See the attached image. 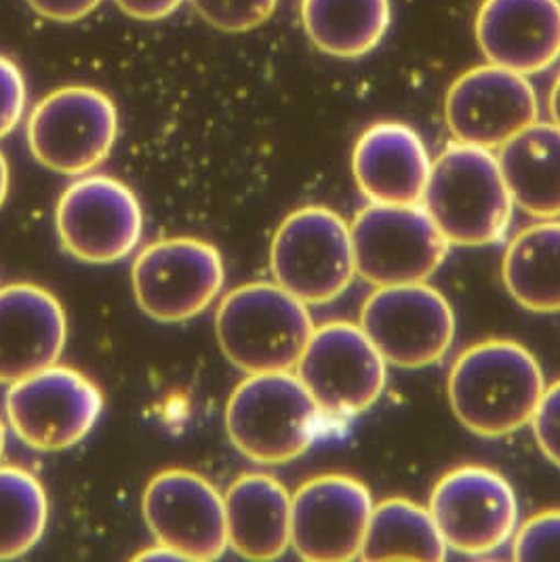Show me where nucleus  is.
<instances>
[{"label":"nucleus","instance_id":"obj_35","mask_svg":"<svg viewBox=\"0 0 560 562\" xmlns=\"http://www.w3.org/2000/svg\"><path fill=\"white\" fill-rule=\"evenodd\" d=\"M4 426H2V419H0V460H2V453H4Z\"/></svg>","mask_w":560,"mask_h":562},{"label":"nucleus","instance_id":"obj_30","mask_svg":"<svg viewBox=\"0 0 560 562\" xmlns=\"http://www.w3.org/2000/svg\"><path fill=\"white\" fill-rule=\"evenodd\" d=\"M100 2L102 0H27L32 11L59 24H72L91 15L100 7Z\"/></svg>","mask_w":560,"mask_h":562},{"label":"nucleus","instance_id":"obj_20","mask_svg":"<svg viewBox=\"0 0 560 562\" xmlns=\"http://www.w3.org/2000/svg\"><path fill=\"white\" fill-rule=\"evenodd\" d=\"M228 546L249 561H275L291 548V493L270 474H240L224 495Z\"/></svg>","mask_w":560,"mask_h":562},{"label":"nucleus","instance_id":"obj_28","mask_svg":"<svg viewBox=\"0 0 560 562\" xmlns=\"http://www.w3.org/2000/svg\"><path fill=\"white\" fill-rule=\"evenodd\" d=\"M26 100V80L20 66L0 55V139L20 125Z\"/></svg>","mask_w":560,"mask_h":562},{"label":"nucleus","instance_id":"obj_10","mask_svg":"<svg viewBox=\"0 0 560 562\" xmlns=\"http://www.w3.org/2000/svg\"><path fill=\"white\" fill-rule=\"evenodd\" d=\"M298 378L323 413L357 415L378 403L388 362L360 325L333 321L316 327L298 362Z\"/></svg>","mask_w":560,"mask_h":562},{"label":"nucleus","instance_id":"obj_9","mask_svg":"<svg viewBox=\"0 0 560 562\" xmlns=\"http://www.w3.org/2000/svg\"><path fill=\"white\" fill-rule=\"evenodd\" d=\"M131 281L135 302L146 316L158 323H183L215 302L226 268L211 243L179 236L156 240L135 257Z\"/></svg>","mask_w":560,"mask_h":562},{"label":"nucleus","instance_id":"obj_19","mask_svg":"<svg viewBox=\"0 0 560 562\" xmlns=\"http://www.w3.org/2000/svg\"><path fill=\"white\" fill-rule=\"evenodd\" d=\"M360 192L378 205H422L433 160L417 131L396 121L365 128L352 154Z\"/></svg>","mask_w":560,"mask_h":562},{"label":"nucleus","instance_id":"obj_33","mask_svg":"<svg viewBox=\"0 0 560 562\" xmlns=\"http://www.w3.org/2000/svg\"><path fill=\"white\" fill-rule=\"evenodd\" d=\"M9 183H11V176H9V162H7L4 154L0 153V206L4 205V201H7Z\"/></svg>","mask_w":560,"mask_h":562},{"label":"nucleus","instance_id":"obj_11","mask_svg":"<svg viewBox=\"0 0 560 562\" xmlns=\"http://www.w3.org/2000/svg\"><path fill=\"white\" fill-rule=\"evenodd\" d=\"M103 409L100 387L77 369L53 364L11 384L7 415L13 432L36 451H64L96 428Z\"/></svg>","mask_w":560,"mask_h":562},{"label":"nucleus","instance_id":"obj_6","mask_svg":"<svg viewBox=\"0 0 560 562\" xmlns=\"http://www.w3.org/2000/svg\"><path fill=\"white\" fill-rule=\"evenodd\" d=\"M116 137V105L96 87L55 89L34 105L27 119L30 153L61 176H82L100 167Z\"/></svg>","mask_w":560,"mask_h":562},{"label":"nucleus","instance_id":"obj_23","mask_svg":"<svg viewBox=\"0 0 560 562\" xmlns=\"http://www.w3.org/2000/svg\"><path fill=\"white\" fill-rule=\"evenodd\" d=\"M390 22V0H302L307 38L316 49L341 59L373 52Z\"/></svg>","mask_w":560,"mask_h":562},{"label":"nucleus","instance_id":"obj_14","mask_svg":"<svg viewBox=\"0 0 560 562\" xmlns=\"http://www.w3.org/2000/svg\"><path fill=\"white\" fill-rule=\"evenodd\" d=\"M373 508L371 491L355 476L310 479L291 495V548L304 561H355Z\"/></svg>","mask_w":560,"mask_h":562},{"label":"nucleus","instance_id":"obj_26","mask_svg":"<svg viewBox=\"0 0 560 562\" xmlns=\"http://www.w3.org/2000/svg\"><path fill=\"white\" fill-rule=\"evenodd\" d=\"M194 11L209 26L217 27L228 34L251 32L266 24L279 0H190Z\"/></svg>","mask_w":560,"mask_h":562},{"label":"nucleus","instance_id":"obj_4","mask_svg":"<svg viewBox=\"0 0 560 562\" xmlns=\"http://www.w3.org/2000/svg\"><path fill=\"white\" fill-rule=\"evenodd\" d=\"M321 407L291 371L254 373L234 387L226 407L232 445L261 465H280L304 456L314 442Z\"/></svg>","mask_w":560,"mask_h":562},{"label":"nucleus","instance_id":"obj_27","mask_svg":"<svg viewBox=\"0 0 560 562\" xmlns=\"http://www.w3.org/2000/svg\"><path fill=\"white\" fill-rule=\"evenodd\" d=\"M514 559L560 561V510L537 512L514 537Z\"/></svg>","mask_w":560,"mask_h":562},{"label":"nucleus","instance_id":"obj_22","mask_svg":"<svg viewBox=\"0 0 560 562\" xmlns=\"http://www.w3.org/2000/svg\"><path fill=\"white\" fill-rule=\"evenodd\" d=\"M502 277L518 306L560 312V222L541 220L516 234L506 249Z\"/></svg>","mask_w":560,"mask_h":562},{"label":"nucleus","instance_id":"obj_16","mask_svg":"<svg viewBox=\"0 0 560 562\" xmlns=\"http://www.w3.org/2000/svg\"><path fill=\"white\" fill-rule=\"evenodd\" d=\"M539 102L525 75L486 64L453 80L445 98V121L459 144L500 150L537 123Z\"/></svg>","mask_w":560,"mask_h":562},{"label":"nucleus","instance_id":"obj_18","mask_svg":"<svg viewBox=\"0 0 560 562\" xmlns=\"http://www.w3.org/2000/svg\"><path fill=\"white\" fill-rule=\"evenodd\" d=\"M474 30L489 64L537 75L560 57V0H483Z\"/></svg>","mask_w":560,"mask_h":562},{"label":"nucleus","instance_id":"obj_15","mask_svg":"<svg viewBox=\"0 0 560 562\" xmlns=\"http://www.w3.org/2000/svg\"><path fill=\"white\" fill-rule=\"evenodd\" d=\"M144 518L156 543L183 561H217L229 548L224 495L197 472L156 474L144 493Z\"/></svg>","mask_w":560,"mask_h":562},{"label":"nucleus","instance_id":"obj_7","mask_svg":"<svg viewBox=\"0 0 560 562\" xmlns=\"http://www.w3.org/2000/svg\"><path fill=\"white\" fill-rule=\"evenodd\" d=\"M350 232L357 274L376 289L428 281L449 251V240L424 205L371 203Z\"/></svg>","mask_w":560,"mask_h":562},{"label":"nucleus","instance_id":"obj_21","mask_svg":"<svg viewBox=\"0 0 560 562\" xmlns=\"http://www.w3.org/2000/svg\"><path fill=\"white\" fill-rule=\"evenodd\" d=\"M497 162L514 205L537 220L560 217V127L523 128L500 148Z\"/></svg>","mask_w":560,"mask_h":562},{"label":"nucleus","instance_id":"obj_17","mask_svg":"<svg viewBox=\"0 0 560 562\" xmlns=\"http://www.w3.org/2000/svg\"><path fill=\"white\" fill-rule=\"evenodd\" d=\"M66 339V312L47 289L30 282L0 289V384H15L57 364Z\"/></svg>","mask_w":560,"mask_h":562},{"label":"nucleus","instance_id":"obj_29","mask_svg":"<svg viewBox=\"0 0 560 562\" xmlns=\"http://www.w3.org/2000/svg\"><path fill=\"white\" fill-rule=\"evenodd\" d=\"M531 426L541 453L560 468V382L546 387Z\"/></svg>","mask_w":560,"mask_h":562},{"label":"nucleus","instance_id":"obj_2","mask_svg":"<svg viewBox=\"0 0 560 562\" xmlns=\"http://www.w3.org/2000/svg\"><path fill=\"white\" fill-rule=\"evenodd\" d=\"M314 329L306 304L277 282L229 291L215 316L224 357L247 375L293 371Z\"/></svg>","mask_w":560,"mask_h":562},{"label":"nucleus","instance_id":"obj_12","mask_svg":"<svg viewBox=\"0 0 560 562\" xmlns=\"http://www.w3.org/2000/svg\"><path fill=\"white\" fill-rule=\"evenodd\" d=\"M430 514L447 548L481 557L516 531V493L500 472L484 465H461L447 472L430 495Z\"/></svg>","mask_w":560,"mask_h":562},{"label":"nucleus","instance_id":"obj_3","mask_svg":"<svg viewBox=\"0 0 560 562\" xmlns=\"http://www.w3.org/2000/svg\"><path fill=\"white\" fill-rule=\"evenodd\" d=\"M422 205L449 245L484 247L508 231L514 201L497 156L456 142L434 160Z\"/></svg>","mask_w":560,"mask_h":562},{"label":"nucleus","instance_id":"obj_5","mask_svg":"<svg viewBox=\"0 0 560 562\" xmlns=\"http://www.w3.org/2000/svg\"><path fill=\"white\" fill-rule=\"evenodd\" d=\"M270 270L275 282L306 306L337 300L357 277L350 224L329 206L293 211L272 238Z\"/></svg>","mask_w":560,"mask_h":562},{"label":"nucleus","instance_id":"obj_31","mask_svg":"<svg viewBox=\"0 0 560 562\" xmlns=\"http://www.w3.org/2000/svg\"><path fill=\"white\" fill-rule=\"evenodd\" d=\"M119 9L139 22H158L173 15L183 0H114Z\"/></svg>","mask_w":560,"mask_h":562},{"label":"nucleus","instance_id":"obj_24","mask_svg":"<svg viewBox=\"0 0 560 562\" xmlns=\"http://www.w3.org/2000/svg\"><path fill=\"white\" fill-rule=\"evenodd\" d=\"M447 550L428 508L403 497H390L373 508L360 559L440 562Z\"/></svg>","mask_w":560,"mask_h":562},{"label":"nucleus","instance_id":"obj_34","mask_svg":"<svg viewBox=\"0 0 560 562\" xmlns=\"http://www.w3.org/2000/svg\"><path fill=\"white\" fill-rule=\"evenodd\" d=\"M550 114H552V123L560 127V75L550 91Z\"/></svg>","mask_w":560,"mask_h":562},{"label":"nucleus","instance_id":"obj_32","mask_svg":"<svg viewBox=\"0 0 560 562\" xmlns=\"http://www.w3.org/2000/svg\"><path fill=\"white\" fill-rule=\"evenodd\" d=\"M133 561H183V559L179 557L176 550H171V548H167L163 543H156L153 548L135 554Z\"/></svg>","mask_w":560,"mask_h":562},{"label":"nucleus","instance_id":"obj_25","mask_svg":"<svg viewBox=\"0 0 560 562\" xmlns=\"http://www.w3.org/2000/svg\"><path fill=\"white\" fill-rule=\"evenodd\" d=\"M49 499L24 468L0 465V561L27 554L45 536Z\"/></svg>","mask_w":560,"mask_h":562},{"label":"nucleus","instance_id":"obj_8","mask_svg":"<svg viewBox=\"0 0 560 562\" xmlns=\"http://www.w3.org/2000/svg\"><path fill=\"white\" fill-rule=\"evenodd\" d=\"M360 327L383 360L424 369L447 357L456 339V312L428 282L378 286L360 312Z\"/></svg>","mask_w":560,"mask_h":562},{"label":"nucleus","instance_id":"obj_1","mask_svg":"<svg viewBox=\"0 0 560 562\" xmlns=\"http://www.w3.org/2000/svg\"><path fill=\"white\" fill-rule=\"evenodd\" d=\"M544 392L537 358L512 339L470 346L449 373V403L459 424L484 438L508 436L531 424Z\"/></svg>","mask_w":560,"mask_h":562},{"label":"nucleus","instance_id":"obj_13","mask_svg":"<svg viewBox=\"0 0 560 562\" xmlns=\"http://www.w3.org/2000/svg\"><path fill=\"white\" fill-rule=\"evenodd\" d=\"M55 224L64 249L78 261L114 263L139 245L144 213L123 181L87 176L64 190Z\"/></svg>","mask_w":560,"mask_h":562}]
</instances>
